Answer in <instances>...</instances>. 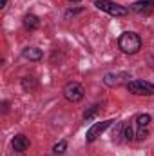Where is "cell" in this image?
Masks as SVG:
<instances>
[{
  "label": "cell",
  "instance_id": "cell-16",
  "mask_svg": "<svg viewBox=\"0 0 154 156\" xmlns=\"http://www.w3.org/2000/svg\"><path fill=\"white\" fill-rule=\"evenodd\" d=\"M7 5V0H0V9H4Z\"/></svg>",
  "mask_w": 154,
  "mask_h": 156
},
{
  "label": "cell",
  "instance_id": "cell-14",
  "mask_svg": "<svg viewBox=\"0 0 154 156\" xmlns=\"http://www.w3.org/2000/svg\"><path fill=\"white\" fill-rule=\"evenodd\" d=\"M65 149H67V142H64V140H62V142H58V144L53 147V153H54L56 156H60V154H64V153H65Z\"/></svg>",
  "mask_w": 154,
  "mask_h": 156
},
{
  "label": "cell",
  "instance_id": "cell-1",
  "mask_svg": "<svg viewBox=\"0 0 154 156\" xmlns=\"http://www.w3.org/2000/svg\"><path fill=\"white\" fill-rule=\"evenodd\" d=\"M118 47L127 55H136L142 49V38L132 31H125L118 38Z\"/></svg>",
  "mask_w": 154,
  "mask_h": 156
},
{
  "label": "cell",
  "instance_id": "cell-4",
  "mask_svg": "<svg viewBox=\"0 0 154 156\" xmlns=\"http://www.w3.org/2000/svg\"><path fill=\"white\" fill-rule=\"evenodd\" d=\"M96 7L100 11H105V13L113 15V16H125V15H129V9L127 7L118 5V4L111 2V0H96Z\"/></svg>",
  "mask_w": 154,
  "mask_h": 156
},
{
  "label": "cell",
  "instance_id": "cell-9",
  "mask_svg": "<svg viewBox=\"0 0 154 156\" xmlns=\"http://www.w3.org/2000/svg\"><path fill=\"white\" fill-rule=\"evenodd\" d=\"M29 145H31V142H29V138H27V136H24V134H16V136L13 138V149H15V151H18V153L27 151V149H29Z\"/></svg>",
  "mask_w": 154,
  "mask_h": 156
},
{
  "label": "cell",
  "instance_id": "cell-15",
  "mask_svg": "<svg viewBox=\"0 0 154 156\" xmlns=\"http://www.w3.org/2000/svg\"><path fill=\"white\" fill-rule=\"evenodd\" d=\"M96 113H98V105H93L89 111H85V113H83V118H85V120H91Z\"/></svg>",
  "mask_w": 154,
  "mask_h": 156
},
{
  "label": "cell",
  "instance_id": "cell-3",
  "mask_svg": "<svg viewBox=\"0 0 154 156\" xmlns=\"http://www.w3.org/2000/svg\"><path fill=\"white\" fill-rule=\"evenodd\" d=\"M62 93H64L65 100H69V102H73V104L80 102V100L85 96V89H83V85L78 83V82H69V83H65Z\"/></svg>",
  "mask_w": 154,
  "mask_h": 156
},
{
  "label": "cell",
  "instance_id": "cell-5",
  "mask_svg": "<svg viewBox=\"0 0 154 156\" xmlns=\"http://www.w3.org/2000/svg\"><path fill=\"white\" fill-rule=\"evenodd\" d=\"M113 122L114 120H103V122H96L94 125H91L89 127V131H87V136H85V142L87 144H93L105 129H109L111 125H113Z\"/></svg>",
  "mask_w": 154,
  "mask_h": 156
},
{
  "label": "cell",
  "instance_id": "cell-13",
  "mask_svg": "<svg viewBox=\"0 0 154 156\" xmlns=\"http://www.w3.org/2000/svg\"><path fill=\"white\" fill-rule=\"evenodd\" d=\"M123 140H127V142L134 140V131H132L131 122H123Z\"/></svg>",
  "mask_w": 154,
  "mask_h": 156
},
{
  "label": "cell",
  "instance_id": "cell-6",
  "mask_svg": "<svg viewBox=\"0 0 154 156\" xmlns=\"http://www.w3.org/2000/svg\"><path fill=\"white\" fill-rule=\"evenodd\" d=\"M134 122H136V127H138L136 140H145L147 134H149V127H151V115H138Z\"/></svg>",
  "mask_w": 154,
  "mask_h": 156
},
{
  "label": "cell",
  "instance_id": "cell-10",
  "mask_svg": "<svg viewBox=\"0 0 154 156\" xmlns=\"http://www.w3.org/2000/svg\"><path fill=\"white\" fill-rule=\"evenodd\" d=\"M22 56H24L26 60H31V62H40V60L44 58V53L40 51L38 47H26V49L22 51Z\"/></svg>",
  "mask_w": 154,
  "mask_h": 156
},
{
  "label": "cell",
  "instance_id": "cell-12",
  "mask_svg": "<svg viewBox=\"0 0 154 156\" xmlns=\"http://www.w3.org/2000/svg\"><path fill=\"white\" fill-rule=\"evenodd\" d=\"M22 87H24V91L33 93V91L38 87V82H37V78L35 76H24L22 78Z\"/></svg>",
  "mask_w": 154,
  "mask_h": 156
},
{
  "label": "cell",
  "instance_id": "cell-11",
  "mask_svg": "<svg viewBox=\"0 0 154 156\" xmlns=\"http://www.w3.org/2000/svg\"><path fill=\"white\" fill-rule=\"evenodd\" d=\"M38 26H40L38 16H35V15H26L24 16V27L27 31H35V29H38Z\"/></svg>",
  "mask_w": 154,
  "mask_h": 156
},
{
  "label": "cell",
  "instance_id": "cell-7",
  "mask_svg": "<svg viewBox=\"0 0 154 156\" xmlns=\"http://www.w3.org/2000/svg\"><path fill=\"white\" fill-rule=\"evenodd\" d=\"M129 78L131 75L129 73H109V75H105L103 78V82H105V85H109V87H118V85H123V83H129Z\"/></svg>",
  "mask_w": 154,
  "mask_h": 156
},
{
  "label": "cell",
  "instance_id": "cell-17",
  "mask_svg": "<svg viewBox=\"0 0 154 156\" xmlns=\"http://www.w3.org/2000/svg\"><path fill=\"white\" fill-rule=\"evenodd\" d=\"M11 156H24V153H18V151H15V153H13Z\"/></svg>",
  "mask_w": 154,
  "mask_h": 156
},
{
  "label": "cell",
  "instance_id": "cell-2",
  "mask_svg": "<svg viewBox=\"0 0 154 156\" xmlns=\"http://www.w3.org/2000/svg\"><path fill=\"white\" fill-rule=\"evenodd\" d=\"M127 89L138 96H152L154 94V83L145 82V80H131L127 83Z\"/></svg>",
  "mask_w": 154,
  "mask_h": 156
},
{
  "label": "cell",
  "instance_id": "cell-8",
  "mask_svg": "<svg viewBox=\"0 0 154 156\" xmlns=\"http://www.w3.org/2000/svg\"><path fill=\"white\" fill-rule=\"evenodd\" d=\"M131 9L142 16H149L154 11V0H138L131 5Z\"/></svg>",
  "mask_w": 154,
  "mask_h": 156
},
{
  "label": "cell",
  "instance_id": "cell-18",
  "mask_svg": "<svg viewBox=\"0 0 154 156\" xmlns=\"http://www.w3.org/2000/svg\"><path fill=\"white\" fill-rule=\"evenodd\" d=\"M69 2H80V0H69Z\"/></svg>",
  "mask_w": 154,
  "mask_h": 156
}]
</instances>
